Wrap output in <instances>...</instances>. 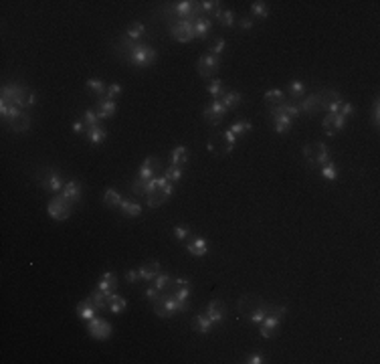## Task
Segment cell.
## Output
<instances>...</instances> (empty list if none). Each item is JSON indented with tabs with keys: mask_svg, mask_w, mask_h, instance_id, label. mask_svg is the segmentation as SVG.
I'll return each instance as SVG.
<instances>
[{
	"mask_svg": "<svg viewBox=\"0 0 380 364\" xmlns=\"http://www.w3.org/2000/svg\"><path fill=\"white\" fill-rule=\"evenodd\" d=\"M0 101H2V103H10V105H16V107H20V109H28V107L35 105L37 95H35V91H28L26 87H22V85H18V83H8V85L2 87Z\"/></svg>",
	"mask_w": 380,
	"mask_h": 364,
	"instance_id": "cell-1",
	"label": "cell"
},
{
	"mask_svg": "<svg viewBox=\"0 0 380 364\" xmlns=\"http://www.w3.org/2000/svg\"><path fill=\"white\" fill-rule=\"evenodd\" d=\"M125 53H128L130 63H132V65H138V67H150L154 61H156V57H158L156 49L150 47V45H144V43H142V45H140V43L128 45V47H125Z\"/></svg>",
	"mask_w": 380,
	"mask_h": 364,
	"instance_id": "cell-2",
	"label": "cell"
},
{
	"mask_svg": "<svg viewBox=\"0 0 380 364\" xmlns=\"http://www.w3.org/2000/svg\"><path fill=\"white\" fill-rule=\"evenodd\" d=\"M235 144H237V136L231 130H223V132H216V134L210 136L206 148L216 156H227V154L233 152Z\"/></svg>",
	"mask_w": 380,
	"mask_h": 364,
	"instance_id": "cell-3",
	"label": "cell"
},
{
	"mask_svg": "<svg viewBox=\"0 0 380 364\" xmlns=\"http://www.w3.org/2000/svg\"><path fill=\"white\" fill-rule=\"evenodd\" d=\"M303 158L307 160L309 166L313 168H322L324 164L330 162V150L324 142H311V144H305L303 146Z\"/></svg>",
	"mask_w": 380,
	"mask_h": 364,
	"instance_id": "cell-4",
	"label": "cell"
},
{
	"mask_svg": "<svg viewBox=\"0 0 380 364\" xmlns=\"http://www.w3.org/2000/svg\"><path fill=\"white\" fill-rule=\"evenodd\" d=\"M47 215L55 221H67L71 215V202L65 196H55L47 204Z\"/></svg>",
	"mask_w": 380,
	"mask_h": 364,
	"instance_id": "cell-5",
	"label": "cell"
},
{
	"mask_svg": "<svg viewBox=\"0 0 380 364\" xmlns=\"http://www.w3.org/2000/svg\"><path fill=\"white\" fill-rule=\"evenodd\" d=\"M87 332H89V336L95 338V340H107V338L111 336V334H113V326H111L107 320H103V318H99V316H95V318L89 320V324H87Z\"/></svg>",
	"mask_w": 380,
	"mask_h": 364,
	"instance_id": "cell-6",
	"label": "cell"
},
{
	"mask_svg": "<svg viewBox=\"0 0 380 364\" xmlns=\"http://www.w3.org/2000/svg\"><path fill=\"white\" fill-rule=\"evenodd\" d=\"M170 35L178 43H190L194 39V26L188 20H176L170 24Z\"/></svg>",
	"mask_w": 380,
	"mask_h": 364,
	"instance_id": "cell-7",
	"label": "cell"
},
{
	"mask_svg": "<svg viewBox=\"0 0 380 364\" xmlns=\"http://www.w3.org/2000/svg\"><path fill=\"white\" fill-rule=\"evenodd\" d=\"M164 291H168V293L174 295L176 299L188 301V295H190V291H192V283H190L186 277H176V279H172V281L168 283V287H166Z\"/></svg>",
	"mask_w": 380,
	"mask_h": 364,
	"instance_id": "cell-8",
	"label": "cell"
},
{
	"mask_svg": "<svg viewBox=\"0 0 380 364\" xmlns=\"http://www.w3.org/2000/svg\"><path fill=\"white\" fill-rule=\"evenodd\" d=\"M218 63H220V57H214V55H202L196 63V69H198V75L204 77V79H210L216 71H218Z\"/></svg>",
	"mask_w": 380,
	"mask_h": 364,
	"instance_id": "cell-9",
	"label": "cell"
},
{
	"mask_svg": "<svg viewBox=\"0 0 380 364\" xmlns=\"http://www.w3.org/2000/svg\"><path fill=\"white\" fill-rule=\"evenodd\" d=\"M320 95V103H322V109H326L328 113H338L340 105L344 103L338 91H332V89H324Z\"/></svg>",
	"mask_w": 380,
	"mask_h": 364,
	"instance_id": "cell-10",
	"label": "cell"
},
{
	"mask_svg": "<svg viewBox=\"0 0 380 364\" xmlns=\"http://www.w3.org/2000/svg\"><path fill=\"white\" fill-rule=\"evenodd\" d=\"M237 306H239V312H241L243 316H251L255 310L265 308V306H269V303H265L259 295H251V293H249V295H243V297L239 299Z\"/></svg>",
	"mask_w": 380,
	"mask_h": 364,
	"instance_id": "cell-11",
	"label": "cell"
},
{
	"mask_svg": "<svg viewBox=\"0 0 380 364\" xmlns=\"http://www.w3.org/2000/svg\"><path fill=\"white\" fill-rule=\"evenodd\" d=\"M269 117H271V121H273V130H275L277 134L287 132V130L293 126V119H291L287 113L279 111L277 107H271V109H269Z\"/></svg>",
	"mask_w": 380,
	"mask_h": 364,
	"instance_id": "cell-12",
	"label": "cell"
},
{
	"mask_svg": "<svg viewBox=\"0 0 380 364\" xmlns=\"http://www.w3.org/2000/svg\"><path fill=\"white\" fill-rule=\"evenodd\" d=\"M346 126V117L340 115V113H328L324 119H322V128L328 136H336L338 132H342Z\"/></svg>",
	"mask_w": 380,
	"mask_h": 364,
	"instance_id": "cell-13",
	"label": "cell"
},
{
	"mask_svg": "<svg viewBox=\"0 0 380 364\" xmlns=\"http://www.w3.org/2000/svg\"><path fill=\"white\" fill-rule=\"evenodd\" d=\"M227 111H229V109H227L223 103H220L218 99H212V101L204 107V117L210 121V124H214V126H216V124H220V121L225 119Z\"/></svg>",
	"mask_w": 380,
	"mask_h": 364,
	"instance_id": "cell-14",
	"label": "cell"
},
{
	"mask_svg": "<svg viewBox=\"0 0 380 364\" xmlns=\"http://www.w3.org/2000/svg\"><path fill=\"white\" fill-rule=\"evenodd\" d=\"M281 320H283V318H279V316H275V314H267V316L263 318V322L259 324L261 336H263V338H271V336H275V334H277V328H279V324H281Z\"/></svg>",
	"mask_w": 380,
	"mask_h": 364,
	"instance_id": "cell-15",
	"label": "cell"
},
{
	"mask_svg": "<svg viewBox=\"0 0 380 364\" xmlns=\"http://www.w3.org/2000/svg\"><path fill=\"white\" fill-rule=\"evenodd\" d=\"M41 184H43V188L49 190V192H59V190H63V186H65V180H63V176H61L59 172L49 170V172L45 174V178H43Z\"/></svg>",
	"mask_w": 380,
	"mask_h": 364,
	"instance_id": "cell-16",
	"label": "cell"
},
{
	"mask_svg": "<svg viewBox=\"0 0 380 364\" xmlns=\"http://www.w3.org/2000/svg\"><path fill=\"white\" fill-rule=\"evenodd\" d=\"M206 316H208V320L212 322V324H220L225 320V316H227V306L223 301H218V299H212L208 306H206Z\"/></svg>",
	"mask_w": 380,
	"mask_h": 364,
	"instance_id": "cell-17",
	"label": "cell"
},
{
	"mask_svg": "<svg viewBox=\"0 0 380 364\" xmlns=\"http://www.w3.org/2000/svg\"><path fill=\"white\" fill-rule=\"evenodd\" d=\"M61 196H65L71 204H73V202H79V200H81V182H77V180H67L65 186H63V190H61Z\"/></svg>",
	"mask_w": 380,
	"mask_h": 364,
	"instance_id": "cell-18",
	"label": "cell"
},
{
	"mask_svg": "<svg viewBox=\"0 0 380 364\" xmlns=\"http://www.w3.org/2000/svg\"><path fill=\"white\" fill-rule=\"evenodd\" d=\"M75 312H77V316L79 318H83V320H91V318H95L97 316V306L93 303V299L91 297H87V299H83V301H79L77 303V308H75Z\"/></svg>",
	"mask_w": 380,
	"mask_h": 364,
	"instance_id": "cell-19",
	"label": "cell"
},
{
	"mask_svg": "<svg viewBox=\"0 0 380 364\" xmlns=\"http://www.w3.org/2000/svg\"><path fill=\"white\" fill-rule=\"evenodd\" d=\"M192 26H194V39H206L212 30V20L208 16H198L192 22Z\"/></svg>",
	"mask_w": 380,
	"mask_h": 364,
	"instance_id": "cell-20",
	"label": "cell"
},
{
	"mask_svg": "<svg viewBox=\"0 0 380 364\" xmlns=\"http://www.w3.org/2000/svg\"><path fill=\"white\" fill-rule=\"evenodd\" d=\"M97 287L101 291H105V293H115V289H117V275H115L113 271L101 273V277L97 281Z\"/></svg>",
	"mask_w": 380,
	"mask_h": 364,
	"instance_id": "cell-21",
	"label": "cell"
},
{
	"mask_svg": "<svg viewBox=\"0 0 380 364\" xmlns=\"http://www.w3.org/2000/svg\"><path fill=\"white\" fill-rule=\"evenodd\" d=\"M186 251L190 255H194V257H204L208 253V241L202 239V237H196L186 245Z\"/></svg>",
	"mask_w": 380,
	"mask_h": 364,
	"instance_id": "cell-22",
	"label": "cell"
},
{
	"mask_svg": "<svg viewBox=\"0 0 380 364\" xmlns=\"http://www.w3.org/2000/svg\"><path fill=\"white\" fill-rule=\"evenodd\" d=\"M158 273H160V263L158 261H148L138 269V275L142 281H152Z\"/></svg>",
	"mask_w": 380,
	"mask_h": 364,
	"instance_id": "cell-23",
	"label": "cell"
},
{
	"mask_svg": "<svg viewBox=\"0 0 380 364\" xmlns=\"http://www.w3.org/2000/svg\"><path fill=\"white\" fill-rule=\"evenodd\" d=\"M8 124H10V130H12V132H16V134H22V132H26V130L30 128V124H33V119H30V115H28L26 111H22L18 117L10 119Z\"/></svg>",
	"mask_w": 380,
	"mask_h": 364,
	"instance_id": "cell-24",
	"label": "cell"
},
{
	"mask_svg": "<svg viewBox=\"0 0 380 364\" xmlns=\"http://www.w3.org/2000/svg\"><path fill=\"white\" fill-rule=\"evenodd\" d=\"M89 297L93 299L95 306H97V310H105V308L109 306V301H111L113 293H105V291H101L97 285H95V289L91 291V295H89Z\"/></svg>",
	"mask_w": 380,
	"mask_h": 364,
	"instance_id": "cell-25",
	"label": "cell"
},
{
	"mask_svg": "<svg viewBox=\"0 0 380 364\" xmlns=\"http://www.w3.org/2000/svg\"><path fill=\"white\" fill-rule=\"evenodd\" d=\"M146 196H148V200H146V202H148V206H150V208H158V206H162V204L170 198V194H168L164 188H156V190H152V192H150V194H146Z\"/></svg>",
	"mask_w": 380,
	"mask_h": 364,
	"instance_id": "cell-26",
	"label": "cell"
},
{
	"mask_svg": "<svg viewBox=\"0 0 380 364\" xmlns=\"http://www.w3.org/2000/svg\"><path fill=\"white\" fill-rule=\"evenodd\" d=\"M299 111H303V113H315V111H320L322 109V103H320V95L315 93V95H309V97H305L299 105Z\"/></svg>",
	"mask_w": 380,
	"mask_h": 364,
	"instance_id": "cell-27",
	"label": "cell"
},
{
	"mask_svg": "<svg viewBox=\"0 0 380 364\" xmlns=\"http://www.w3.org/2000/svg\"><path fill=\"white\" fill-rule=\"evenodd\" d=\"M186 160H188V150H186V146H176V148L170 152V166L182 168V166L186 164Z\"/></svg>",
	"mask_w": 380,
	"mask_h": 364,
	"instance_id": "cell-28",
	"label": "cell"
},
{
	"mask_svg": "<svg viewBox=\"0 0 380 364\" xmlns=\"http://www.w3.org/2000/svg\"><path fill=\"white\" fill-rule=\"evenodd\" d=\"M115 101H99L97 99V105H95V111H97L99 119H111L115 115Z\"/></svg>",
	"mask_w": 380,
	"mask_h": 364,
	"instance_id": "cell-29",
	"label": "cell"
},
{
	"mask_svg": "<svg viewBox=\"0 0 380 364\" xmlns=\"http://www.w3.org/2000/svg\"><path fill=\"white\" fill-rule=\"evenodd\" d=\"M218 101L223 103L227 109H235V107H239L243 103V95L239 93V91H227V93L220 97Z\"/></svg>",
	"mask_w": 380,
	"mask_h": 364,
	"instance_id": "cell-30",
	"label": "cell"
},
{
	"mask_svg": "<svg viewBox=\"0 0 380 364\" xmlns=\"http://www.w3.org/2000/svg\"><path fill=\"white\" fill-rule=\"evenodd\" d=\"M206 91L212 95V99H220L225 93H227V85L223 79H212L208 85H206Z\"/></svg>",
	"mask_w": 380,
	"mask_h": 364,
	"instance_id": "cell-31",
	"label": "cell"
},
{
	"mask_svg": "<svg viewBox=\"0 0 380 364\" xmlns=\"http://www.w3.org/2000/svg\"><path fill=\"white\" fill-rule=\"evenodd\" d=\"M87 140L91 144H101L105 138H107V130L103 126H93V128H87Z\"/></svg>",
	"mask_w": 380,
	"mask_h": 364,
	"instance_id": "cell-32",
	"label": "cell"
},
{
	"mask_svg": "<svg viewBox=\"0 0 380 364\" xmlns=\"http://www.w3.org/2000/svg\"><path fill=\"white\" fill-rule=\"evenodd\" d=\"M119 210L123 212L125 217H140L142 215V206L138 202H134V200H121Z\"/></svg>",
	"mask_w": 380,
	"mask_h": 364,
	"instance_id": "cell-33",
	"label": "cell"
},
{
	"mask_svg": "<svg viewBox=\"0 0 380 364\" xmlns=\"http://www.w3.org/2000/svg\"><path fill=\"white\" fill-rule=\"evenodd\" d=\"M212 322L208 320V316L206 314H198L196 318H194V330L198 332V334H208L210 330H212Z\"/></svg>",
	"mask_w": 380,
	"mask_h": 364,
	"instance_id": "cell-34",
	"label": "cell"
},
{
	"mask_svg": "<svg viewBox=\"0 0 380 364\" xmlns=\"http://www.w3.org/2000/svg\"><path fill=\"white\" fill-rule=\"evenodd\" d=\"M121 200H123V196H121V192L115 190V188H107V190L103 192V204H107V206H119Z\"/></svg>",
	"mask_w": 380,
	"mask_h": 364,
	"instance_id": "cell-35",
	"label": "cell"
},
{
	"mask_svg": "<svg viewBox=\"0 0 380 364\" xmlns=\"http://www.w3.org/2000/svg\"><path fill=\"white\" fill-rule=\"evenodd\" d=\"M237 138H243L245 134H249L251 130H253V126H251V121H247V119H239V121H235V124L229 128Z\"/></svg>",
	"mask_w": 380,
	"mask_h": 364,
	"instance_id": "cell-36",
	"label": "cell"
},
{
	"mask_svg": "<svg viewBox=\"0 0 380 364\" xmlns=\"http://www.w3.org/2000/svg\"><path fill=\"white\" fill-rule=\"evenodd\" d=\"M265 101L271 105H281V103H285V93L281 89H269V91H265Z\"/></svg>",
	"mask_w": 380,
	"mask_h": 364,
	"instance_id": "cell-37",
	"label": "cell"
},
{
	"mask_svg": "<svg viewBox=\"0 0 380 364\" xmlns=\"http://www.w3.org/2000/svg\"><path fill=\"white\" fill-rule=\"evenodd\" d=\"M125 308H128V301H125L121 295H117V293H113V297H111V301H109V312L111 314H121V312H125Z\"/></svg>",
	"mask_w": 380,
	"mask_h": 364,
	"instance_id": "cell-38",
	"label": "cell"
},
{
	"mask_svg": "<svg viewBox=\"0 0 380 364\" xmlns=\"http://www.w3.org/2000/svg\"><path fill=\"white\" fill-rule=\"evenodd\" d=\"M214 16H216V20L223 24V26H233V24H235V12H233V10L218 8V10L214 12Z\"/></svg>",
	"mask_w": 380,
	"mask_h": 364,
	"instance_id": "cell-39",
	"label": "cell"
},
{
	"mask_svg": "<svg viewBox=\"0 0 380 364\" xmlns=\"http://www.w3.org/2000/svg\"><path fill=\"white\" fill-rule=\"evenodd\" d=\"M322 176L326 178V180H330V182H334V180H338V174H340V170H338V166H336V162H328V164H324L322 166Z\"/></svg>",
	"mask_w": 380,
	"mask_h": 364,
	"instance_id": "cell-40",
	"label": "cell"
},
{
	"mask_svg": "<svg viewBox=\"0 0 380 364\" xmlns=\"http://www.w3.org/2000/svg\"><path fill=\"white\" fill-rule=\"evenodd\" d=\"M121 93V85L119 83H111V85H107V89H105V93L99 97V101H115V97Z\"/></svg>",
	"mask_w": 380,
	"mask_h": 364,
	"instance_id": "cell-41",
	"label": "cell"
},
{
	"mask_svg": "<svg viewBox=\"0 0 380 364\" xmlns=\"http://www.w3.org/2000/svg\"><path fill=\"white\" fill-rule=\"evenodd\" d=\"M170 281H172V277L168 275V273H164V271H160V273H158V275L152 279V283H154V287H156L158 291H164Z\"/></svg>",
	"mask_w": 380,
	"mask_h": 364,
	"instance_id": "cell-42",
	"label": "cell"
},
{
	"mask_svg": "<svg viewBox=\"0 0 380 364\" xmlns=\"http://www.w3.org/2000/svg\"><path fill=\"white\" fill-rule=\"evenodd\" d=\"M287 87H289V95H291L293 99H299V97L305 93V83L299 81V79H293Z\"/></svg>",
	"mask_w": 380,
	"mask_h": 364,
	"instance_id": "cell-43",
	"label": "cell"
},
{
	"mask_svg": "<svg viewBox=\"0 0 380 364\" xmlns=\"http://www.w3.org/2000/svg\"><path fill=\"white\" fill-rule=\"evenodd\" d=\"M144 33H146V26H144L142 22H136V24H132V26L128 28L125 37H128L130 41H138L140 37H144Z\"/></svg>",
	"mask_w": 380,
	"mask_h": 364,
	"instance_id": "cell-44",
	"label": "cell"
},
{
	"mask_svg": "<svg viewBox=\"0 0 380 364\" xmlns=\"http://www.w3.org/2000/svg\"><path fill=\"white\" fill-rule=\"evenodd\" d=\"M164 178L170 182V184H176V182H180V178H182V168H178V166H168V168L164 170Z\"/></svg>",
	"mask_w": 380,
	"mask_h": 364,
	"instance_id": "cell-45",
	"label": "cell"
},
{
	"mask_svg": "<svg viewBox=\"0 0 380 364\" xmlns=\"http://www.w3.org/2000/svg\"><path fill=\"white\" fill-rule=\"evenodd\" d=\"M87 89L89 91H95L99 97L105 93V89H107V85L101 81V79H87Z\"/></svg>",
	"mask_w": 380,
	"mask_h": 364,
	"instance_id": "cell-46",
	"label": "cell"
},
{
	"mask_svg": "<svg viewBox=\"0 0 380 364\" xmlns=\"http://www.w3.org/2000/svg\"><path fill=\"white\" fill-rule=\"evenodd\" d=\"M83 121L87 124V128H93V126H99V115H97V111L95 109H85V113H83Z\"/></svg>",
	"mask_w": 380,
	"mask_h": 364,
	"instance_id": "cell-47",
	"label": "cell"
},
{
	"mask_svg": "<svg viewBox=\"0 0 380 364\" xmlns=\"http://www.w3.org/2000/svg\"><path fill=\"white\" fill-rule=\"evenodd\" d=\"M251 12L255 14V16H259V18H265V16L269 14V8H267L265 2H261V0H259V2H253V4H251Z\"/></svg>",
	"mask_w": 380,
	"mask_h": 364,
	"instance_id": "cell-48",
	"label": "cell"
},
{
	"mask_svg": "<svg viewBox=\"0 0 380 364\" xmlns=\"http://www.w3.org/2000/svg\"><path fill=\"white\" fill-rule=\"evenodd\" d=\"M267 312H269V306H265V308H259V310H255L251 316H247V320L251 322V324H261L263 322V318L267 316Z\"/></svg>",
	"mask_w": 380,
	"mask_h": 364,
	"instance_id": "cell-49",
	"label": "cell"
},
{
	"mask_svg": "<svg viewBox=\"0 0 380 364\" xmlns=\"http://www.w3.org/2000/svg\"><path fill=\"white\" fill-rule=\"evenodd\" d=\"M225 47H227V41L225 39H216L212 45H210V55H214V57H220L223 55V51H225Z\"/></svg>",
	"mask_w": 380,
	"mask_h": 364,
	"instance_id": "cell-50",
	"label": "cell"
},
{
	"mask_svg": "<svg viewBox=\"0 0 380 364\" xmlns=\"http://www.w3.org/2000/svg\"><path fill=\"white\" fill-rule=\"evenodd\" d=\"M158 176V172H154L152 168H148V166H140V170H138V178L140 180H152V178H156Z\"/></svg>",
	"mask_w": 380,
	"mask_h": 364,
	"instance_id": "cell-51",
	"label": "cell"
},
{
	"mask_svg": "<svg viewBox=\"0 0 380 364\" xmlns=\"http://www.w3.org/2000/svg\"><path fill=\"white\" fill-rule=\"evenodd\" d=\"M144 166H148V168H152L154 172H160V168H162V162H160V158H156V156H148L144 162H142Z\"/></svg>",
	"mask_w": 380,
	"mask_h": 364,
	"instance_id": "cell-52",
	"label": "cell"
},
{
	"mask_svg": "<svg viewBox=\"0 0 380 364\" xmlns=\"http://www.w3.org/2000/svg\"><path fill=\"white\" fill-rule=\"evenodd\" d=\"M200 8L204 12H216L220 8V2L218 0H204V2H200Z\"/></svg>",
	"mask_w": 380,
	"mask_h": 364,
	"instance_id": "cell-53",
	"label": "cell"
},
{
	"mask_svg": "<svg viewBox=\"0 0 380 364\" xmlns=\"http://www.w3.org/2000/svg\"><path fill=\"white\" fill-rule=\"evenodd\" d=\"M172 231H174V237H176L178 241H184V239L190 235V229H188V227H184V225H176Z\"/></svg>",
	"mask_w": 380,
	"mask_h": 364,
	"instance_id": "cell-54",
	"label": "cell"
},
{
	"mask_svg": "<svg viewBox=\"0 0 380 364\" xmlns=\"http://www.w3.org/2000/svg\"><path fill=\"white\" fill-rule=\"evenodd\" d=\"M354 111H356V109H354V105H352V103H346V101H344V103L340 105V109H338V113H340V115H344V117H350V115H354Z\"/></svg>",
	"mask_w": 380,
	"mask_h": 364,
	"instance_id": "cell-55",
	"label": "cell"
},
{
	"mask_svg": "<svg viewBox=\"0 0 380 364\" xmlns=\"http://www.w3.org/2000/svg\"><path fill=\"white\" fill-rule=\"evenodd\" d=\"M73 132L77 134V136H83V134H87V124L85 121H73Z\"/></svg>",
	"mask_w": 380,
	"mask_h": 364,
	"instance_id": "cell-56",
	"label": "cell"
},
{
	"mask_svg": "<svg viewBox=\"0 0 380 364\" xmlns=\"http://www.w3.org/2000/svg\"><path fill=\"white\" fill-rule=\"evenodd\" d=\"M140 279V275H138V269H130L128 273H125V281L128 283H136Z\"/></svg>",
	"mask_w": 380,
	"mask_h": 364,
	"instance_id": "cell-57",
	"label": "cell"
},
{
	"mask_svg": "<svg viewBox=\"0 0 380 364\" xmlns=\"http://www.w3.org/2000/svg\"><path fill=\"white\" fill-rule=\"evenodd\" d=\"M372 119H374V126H378V121H380V103H378V99L372 105Z\"/></svg>",
	"mask_w": 380,
	"mask_h": 364,
	"instance_id": "cell-58",
	"label": "cell"
},
{
	"mask_svg": "<svg viewBox=\"0 0 380 364\" xmlns=\"http://www.w3.org/2000/svg\"><path fill=\"white\" fill-rule=\"evenodd\" d=\"M160 293H162V291H158V289H156L154 285H152V287H148V289L144 291V295H146V299H150V301H154V299H156L158 295H160Z\"/></svg>",
	"mask_w": 380,
	"mask_h": 364,
	"instance_id": "cell-59",
	"label": "cell"
},
{
	"mask_svg": "<svg viewBox=\"0 0 380 364\" xmlns=\"http://www.w3.org/2000/svg\"><path fill=\"white\" fill-rule=\"evenodd\" d=\"M247 362H249V364H261V362H263V356H261V354H251V356L247 358Z\"/></svg>",
	"mask_w": 380,
	"mask_h": 364,
	"instance_id": "cell-60",
	"label": "cell"
},
{
	"mask_svg": "<svg viewBox=\"0 0 380 364\" xmlns=\"http://www.w3.org/2000/svg\"><path fill=\"white\" fill-rule=\"evenodd\" d=\"M239 24H241V28H245V30H249V28L253 26V20L245 16V18H241V20H239Z\"/></svg>",
	"mask_w": 380,
	"mask_h": 364,
	"instance_id": "cell-61",
	"label": "cell"
}]
</instances>
